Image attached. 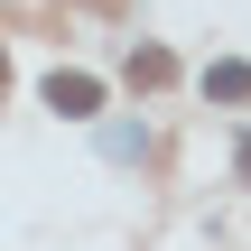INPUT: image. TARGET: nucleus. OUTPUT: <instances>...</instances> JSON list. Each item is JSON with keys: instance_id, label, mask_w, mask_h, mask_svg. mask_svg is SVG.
I'll use <instances>...</instances> for the list:
<instances>
[{"instance_id": "obj_2", "label": "nucleus", "mask_w": 251, "mask_h": 251, "mask_svg": "<svg viewBox=\"0 0 251 251\" xmlns=\"http://www.w3.org/2000/svg\"><path fill=\"white\" fill-rule=\"evenodd\" d=\"M205 93H214V102H251V65L242 56H214V65H205Z\"/></svg>"}, {"instance_id": "obj_1", "label": "nucleus", "mask_w": 251, "mask_h": 251, "mask_svg": "<svg viewBox=\"0 0 251 251\" xmlns=\"http://www.w3.org/2000/svg\"><path fill=\"white\" fill-rule=\"evenodd\" d=\"M47 102H56L65 121H84V112H102V84H93V75H47Z\"/></svg>"}, {"instance_id": "obj_3", "label": "nucleus", "mask_w": 251, "mask_h": 251, "mask_svg": "<svg viewBox=\"0 0 251 251\" xmlns=\"http://www.w3.org/2000/svg\"><path fill=\"white\" fill-rule=\"evenodd\" d=\"M168 75H177V56H168V47H130V84H140V93H158Z\"/></svg>"}]
</instances>
